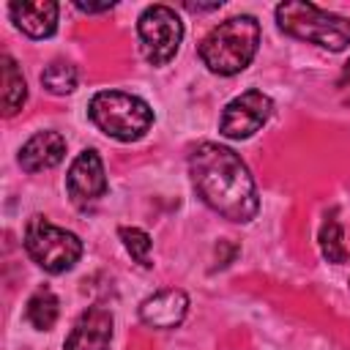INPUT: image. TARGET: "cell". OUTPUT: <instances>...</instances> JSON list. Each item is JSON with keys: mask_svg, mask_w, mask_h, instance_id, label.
Returning a JSON list of instances; mask_svg holds the SVG:
<instances>
[{"mask_svg": "<svg viewBox=\"0 0 350 350\" xmlns=\"http://www.w3.org/2000/svg\"><path fill=\"white\" fill-rule=\"evenodd\" d=\"M77 5V11H82V14H101V11H112L115 8V3H101V5H90V3H74Z\"/></svg>", "mask_w": 350, "mask_h": 350, "instance_id": "cell-18", "label": "cell"}, {"mask_svg": "<svg viewBox=\"0 0 350 350\" xmlns=\"http://www.w3.org/2000/svg\"><path fill=\"white\" fill-rule=\"evenodd\" d=\"M260 46V22L249 14L230 16L208 30V36L200 41V60L208 71L219 77L241 74L257 55Z\"/></svg>", "mask_w": 350, "mask_h": 350, "instance_id": "cell-2", "label": "cell"}, {"mask_svg": "<svg viewBox=\"0 0 350 350\" xmlns=\"http://www.w3.org/2000/svg\"><path fill=\"white\" fill-rule=\"evenodd\" d=\"M0 71H3V115L11 118L25 107L27 98V82L11 55L0 57Z\"/></svg>", "mask_w": 350, "mask_h": 350, "instance_id": "cell-13", "label": "cell"}, {"mask_svg": "<svg viewBox=\"0 0 350 350\" xmlns=\"http://www.w3.org/2000/svg\"><path fill=\"white\" fill-rule=\"evenodd\" d=\"M66 191H68V197L77 208H88V205H93L96 200H101L107 194L104 161L93 148L82 150L71 161L68 175H66Z\"/></svg>", "mask_w": 350, "mask_h": 350, "instance_id": "cell-8", "label": "cell"}, {"mask_svg": "<svg viewBox=\"0 0 350 350\" xmlns=\"http://www.w3.org/2000/svg\"><path fill=\"white\" fill-rule=\"evenodd\" d=\"M342 79H345V82H350V60H347V63H345V68H342Z\"/></svg>", "mask_w": 350, "mask_h": 350, "instance_id": "cell-20", "label": "cell"}, {"mask_svg": "<svg viewBox=\"0 0 350 350\" xmlns=\"http://www.w3.org/2000/svg\"><path fill=\"white\" fill-rule=\"evenodd\" d=\"M118 235H120L126 252L131 254V260H137L142 268H150L153 265L150 262V246H153V241H150V235L145 230H139V227H120Z\"/></svg>", "mask_w": 350, "mask_h": 350, "instance_id": "cell-17", "label": "cell"}, {"mask_svg": "<svg viewBox=\"0 0 350 350\" xmlns=\"http://www.w3.org/2000/svg\"><path fill=\"white\" fill-rule=\"evenodd\" d=\"M189 175L197 197L219 216L246 224L260 211L254 178L243 159L219 142H200L189 153Z\"/></svg>", "mask_w": 350, "mask_h": 350, "instance_id": "cell-1", "label": "cell"}, {"mask_svg": "<svg viewBox=\"0 0 350 350\" xmlns=\"http://www.w3.org/2000/svg\"><path fill=\"white\" fill-rule=\"evenodd\" d=\"M66 156V137L60 131H38L33 134L22 150H19V167L25 172H41V170H52L63 161Z\"/></svg>", "mask_w": 350, "mask_h": 350, "instance_id": "cell-11", "label": "cell"}, {"mask_svg": "<svg viewBox=\"0 0 350 350\" xmlns=\"http://www.w3.org/2000/svg\"><path fill=\"white\" fill-rule=\"evenodd\" d=\"M60 304H57V295L49 290V287H38L30 298H27V306H25V317H27V323L33 325V328H38V331H49L52 325H55V320H57V309Z\"/></svg>", "mask_w": 350, "mask_h": 350, "instance_id": "cell-14", "label": "cell"}, {"mask_svg": "<svg viewBox=\"0 0 350 350\" xmlns=\"http://www.w3.org/2000/svg\"><path fill=\"white\" fill-rule=\"evenodd\" d=\"M271 115H273V101L262 90H246L224 107L219 118V131L227 139H249L254 131H260L268 123Z\"/></svg>", "mask_w": 350, "mask_h": 350, "instance_id": "cell-7", "label": "cell"}, {"mask_svg": "<svg viewBox=\"0 0 350 350\" xmlns=\"http://www.w3.org/2000/svg\"><path fill=\"white\" fill-rule=\"evenodd\" d=\"M276 25L282 33L306 44H317L328 52H342L350 46V19L317 8L314 3H301V0L279 3Z\"/></svg>", "mask_w": 350, "mask_h": 350, "instance_id": "cell-3", "label": "cell"}, {"mask_svg": "<svg viewBox=\"0 0 350 350\" xmlns=\"http://www.w3.org/2000/svg\"><path fill=\"white\" fill-rule=\"evenodd\" d=\"M186 8H189V11H216V8H221V3H208V5H197V3H186Z\"/></svg>", "mask_w": 350, "mask_h": 350, "instance_id": "cell-19", "label": "cell"}, {"mask_svg": "<svg viewBox=\"0 0 350 350\" xmlns=\"http://www.w3.org/2000/svg\"><path fill=\"white\" fill-rule=\"evenodd\" d=\"M320 252L328 262H345L347 260V249H345V235H342V224L336 221V216H325L323 227H320Z\"/></svg>", "mask_w": 350, "mask_h": 350, "instance_id": "cell-16", "label": "cell"}, {"mask_svg": "<svg viewBox=\"0 0 350 350\" xmlns=\"http://www.w3.org/2000/svg\"><path fill=\"white\" fill-rule=\"evenodd\" d=\"M57 11H60V5L52 3V0H33V3L16 0V3L8 5V14H11L14 25L30 38L52 36L55 27H57Z\"/></svg>", "mask_w": 350, "mask_h": 350, "instance_id": "cell-12", "label": "cell"}, {"mask_svg": "<svg viewBox=\"0 0 350 350\" xmlns=\"http://www.w3.org/2000/svg\"><path fill=\"white\" fill-rule=\"evenodd\" d=\"M109 342H112V312L96 304L77 317L63 347L66 350H109Z\"/></svg>", "mask_w": 350, "mask_h": 350, "instance_id": "cell-9", "label": "cell"}, {"mask_svg": "<svg viewBox=\"0 0 350 350\" xmlns=\"http://www.w3.org/2000/svg\"><path fill=\"white\" fill-rule=\"evenodd\" d=\"M139 49L150 66L170 63L183 41V22L170 5H148L137 19Z\"/></svg>", "mask_w": 350, "mask_h": 350, "instance_id": "cell-6", "label": "cell"}, {"mask_svg": "<svg viewBox=\"0 0 350 350\" xmlns=\"http://www.w3.org/2000/svg\"><path fill=\"white\" fill-rule=\"evenodd\" d=\"M77 66H71L68 60H52L44 71H41V85L55 93V96H66V93H74L77 88Z\"/></svg>", "mask_w": 350, "mask_h": 350, "instance_id": "cell-15", "label": "cell"}, {"mask_svg": "<svg viewBox=\"0 0 350 350\" xmlns=\"http://www.w3.org/2000/svg\"><path fill=\"white\" fill-rule=\"evenodd\" d=\"M186 312H189V295L175 287H164L139 304V320L159 331L180 325Z\"/></svg>", "mask_w": 350, "mask_h": 350, "instance_id": "cell-10", "label": "cell"}, {"mask_svg": "<svg viewBox=\"0 0 350 350\" xmlns=\"http://www.w3.org/2000/svg\"><path fill=\"white\" fill-rule=\"evenodd\" d=\"M25 252L46 273H66L82 257V241L71 230L52 224L46 216L36 213L25 224Z\"/></svg>", "mask_w": 350, "mask_h": 350, "instance_id": "cell-5", "label": "cell"}, {"mask_svg": "<svg viewBox=\"0 0 350 350\" xmlns=\"http://www.w3.org/2000/svg\"><path fill=\"white\" fill-rule=\"evenodd\" d=\"M90 120L112 139L134 142L145 137V131L153 126V109L148 101H142L134 93L123 90H101L88 104Z\"/></svg>", "mask_w": 350, "mask_h": 350, "instance_id": "cell-4", "label": "cell"}]
</instances>
